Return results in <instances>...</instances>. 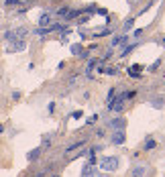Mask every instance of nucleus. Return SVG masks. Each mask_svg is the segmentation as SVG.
Listing matches in <instances>:
<instances>
[{
  "mask_svg": "<svg viewBox=\"0 0 165 177\" xmlns=\"http://www.w3.org/2000/svg\"><path fill=\"white\" fill-rule=\"evenodd\" d=\"M98 167H100V171H104V173H114V171H118V167H120V159H118L116 155L102 157L100 161H98Z\"/></svg>",
  "mask_w": 165,
  "mask_h": 177,
  "instance_id": "f257e3e1",
  "label": "nucleus"
},
{
  "mask_svg": "<svg viewBox=\"0 0 165 177\" xmlns=\"http://www.w3.org/2000/svg\"><path fill=\"white\" fill-rule=\"evenodd\" d=\"M29 35V31H27V27H16V29H10L4 33V41L6 43H12V41H20L24 39Z\"/></svg>",
  "mask_w": 165,
  "mask_h": 177,
  "instance_id": "f03ea898",
  "label": "nucleus"
},
{
  "mask_svg": "<svg viewBox=\"0 0 165 177\" xmlns=\"http://www.w3.org/2000/svg\"><path fill=\"white\" fill-rule=\"evenodd\" d=\"M106 126L110 128V130H124L126 120H124V118H120V116H116V118H112V120H108Z\"/></svg>",
  "mask_w": 165,
  "mask_h": 177,
  "instance_id": "7ed1b4c3",
  "label": "nucleus"
},
{
  "mask_svg": "<svg viewBox=\"0 0 165 177\" xmlns=\"http://www.w3.org/2000/svg\"><path fill=\"white\" fill-rule=\"evenodd\" d=\"M110 143H112V145H116V147L124 145V143H126V134H124V130H112V134H110Z\"/></svg>",
  "mask_w": 165,
  "mask_h": 177,
  "instance_id": "20e7f679",
  "label": "nucleus"
},
{
  "mask_svg": "<svg viewBox=\"0 0 165 177\" xmlns=\"http://www.w3.org/2000/svg\"><path fill=\"white\" fill-rule=\"evenodd\" d=\"M23 49H27V41H24V39L12 41V43L6 45V51H8V53H19V51H23Z\"/></svg>",
  "mask_w": 165,
  "mask_h": 177,
  "instance_id": "39448f33",
  "label": "nucleus"
},
{
  "mask_svg": "<svg viewBox=\"0 0 165 177\" xmlns=\"http://www.w3.org/2000/svg\"><path fill=\"white\" fill-rule=\"evenodd\" d=\"M118 45L126 47V45H128V37H126V35H118V37H114V39L110 41V49H114V47H118Z\"/></svg>",
  "mask_w": 165,
  "mask_h": 177,
  "instance_id": "423d86ee",
  "label": "nucleus"
},
{
  "mask_svg": "<svg viewBox=\"0 0 165 177\" xmlns=\"http://www.w3.org/2000/svg\"><path fill=\"white\" fill-rule=\"evenodd\" d=\"M145 171H149V165H145V163L135 165V167H132V177H147Z\"/></svg>",
  "mask_w": 165,
  "mask_h": 177,
  "instance_id": "0eeeda50",
  "label": "nucleus"
},
{
  "mask_svg": "<svg viewBox=\"0 0 165 177\" xmlns=\"http://www.w3.org/2000/svg\"><path fill=\"white\" fill-rule=\"evenodd\" d=\"M51 25V12H43L39 16V29H47Z\"/></svg>",
  "mask_w": 165,
  "mask_h": 177,
  "instance_id": "6e6552de",
  "label": "nucleus"
},
{
  "mask_svg": "<svg viewBox=\"0 0 165 177\" xmlns=\"http://www.w3.org/2000/svg\"><path fill=\"white\" fill-rule=\"evenodd\" d=\"M84 145H86V138H80L78 143H73V145H69V147L65 149V155H69V153H73V151H78V149H82Z\"/></svg>",
  "mask_w": 165,
  "mask_h": 177,
  "instance_id": "1a4fd4ad",
  "label": "nucleus"
},
{
  "mask_svg": "<svg viewBox=\"0 0 165 177\" xmlns=\"http://www.w3.org/2000/svg\"><path fill=\"white\" fill-rule=\"evenodd\" d=\"M131 78H141V71H143V67L141 65H131Z\"/></svg>",
  "mask_w": 165,
  "mask_h": 177,
  "instance_id": "9d476101",
  "label": "nucleus"
},
{
  "mask_svg": "<svg viewBox=\"0 0 165 177\" xmlns=\"http://www.w3.org/2000/svg\"><path fill=\"white\" fill-rule=\"evenodd\" d=\"M155 147H157V141H155V138H147L145 145H143V149H145V151H151V149H155Z\"/></svg>",
  "mask_w": 165,
  "mask_h": 177,
  "instance_id": "9b49d317",
  "label": "nucleus"
},
{
  "mask_svg": "<svg viewBox=\"0 0 165 177\" xmlns=\"http://www.w3.org/2000/svg\"><path fill=\"white\" fill-rule=\"evenodd\" d=\"M96 59H92V61H88V67H86V75L88 78H92V71H94V67H96Z\"/></svg>",
  "mask_w": 165,
  "mask_h": 177,
  "instance_id": "f8f14e48",
  "label": "nucleus"
},
{
  "mask_svg": "<svg viewBox=\"0 0 165 177\" xmlns=\"http://www.w3.org/2000/svg\"><path fill=\"white\" fill-rule=\"evenodd\" d=\"M163 104H165V100H163V98L151 100V106H153V108H157V110H161V108H163Z\"/></svg>",
  "mask_w": 165,
  "mask_h": 177,
  "instance_id": "ddd939ff",
  "label": "nucleus"
},
{
  "mask_svg": "<svg viewBox=\"0 0 165 177\" xmlns=\"http://www.w3.org/2000/svg\"><path fill=\"white\" fill-rule=\"evenodd\" d=\"M39 153H41V149H33V151L27 155V159H29V161H35V159L39 157Z\"/></svg>",
  "mask_w": 165,
  "mask_h": 177,
  "instance_id": "4468645a",
  "label": "nucleus"
},
{
  "mask_svg": "<svg viewBox=\"0 0 165 177\" xmlns=\"http://www.w3.org/2000/svg\"><path fill=\"white\" fill-rule=\"evenodd\" d=\"M114 94H116V88H110L108 90V96H106V104H110L114 100Z\"/></svg>",
  "mask_w": 165,
  "mask_h": 177,
  "instance_id": "2eb2a0df",
  "label": "nucleus"
},
{
  "mask_svg": "<svg viewBox=\"0 0 165 177\" xmlns=\"http://www.w3.org/2000/svg\"><path fill=\"white\" fill-rule=\"evenodd\" d=\"M132 25H135V20L128 19V20L124 23V25H122V31H131V29H132Z\"/></svg>",
  "mask_w": 165,
  "mask_h": 177,
  "instance_id": "dca6fc26",
  "label": "nucleus"
},
{
  "mask_svg": "<svg viewBox=\"0 0 165 177\" xmlns=\"http://www.w3.org/2000/svg\"><path fill=\"white\" fill-rule=\"evenodd\" d=\"M72 53H73V55H84V51H82V47H80V45H72Z\"/></svg>",
  "mask_w": 165,
  "mask_h": 177,
  "instance_id": "f3484780",
  "label": "nucleus"
},
{
  "mask_svg": "<svg viewBox=\"0 0 165 177\" xmlns=\"http://www.w3.org/2000/svg\"><path fill=\"white\" fill-rule=\"evenodd\" d=\"M67 12H69V10H67V6H61V8L57 10V16H67Z\"/></svg>",
  "mask_w": 165,
  "mask_h": 177,
  "instance_id": "a211bd4d",
  "label": "nucleus"
},
{
  "mask_svg": "<svg viewBox=\"0 0 165 177\" xmlns=\"http://www.w3.org/2000/svg\"><path fill=\"white\" fill-rule=\"evenodd\" d=\"M86 177H108V175H106V173H98L96 169H94V171L90 173V175H86Z\"/></svg>",
  "mask_w": 165,
  "mask_h": 177,
  "instance_id": "6ab92c4d",
  "label": "nucleus"
},
{
  "mask_svg": "<svg viewBox=\"0 0 165 177\" xmlns=\"http://www.w3.org/2000/svg\"><path fill=\"white\" fill-rule=\"evenodd\" d=\"M96 120H98V114H92V116L88 118V122H86V124H90V126H92V124H96Z\"/></svg>",
  "mask_w": 165,
  "mask_h": 177,
  "instance_id": "aec40b11",
  "label": "nucleus"
},
{
  "mask_svg": "<svg viewBox=\"0 0 165 177\" xmlns=\"http://www.w3.org/2000/svg\"><path fill=\"white\" fill-rule=\"evenodd\" d=\"M135 94H137V90H128V92L124 94V100L126 98H135Z\"/></svg>",
  "mask_w": 165,
  "mask_h": 177,
  "instance_id": "412c9836",
  "label": "nucleus"
},
{
  "mask_svg": "<svg viewBox=\"0 0 165 177\" xmlns=\"http://www.w3.org/2000/svg\"><path fill=\"white\" fill-rule=\"evenodd\" d=\"M159 65H161V59H157L155 63H153V65H151V67H149V71H155V69L159 67Z\"/></svg>",
  "mask_w": 165,
  "mask_h": 177,
  "instance_id": "4be33fe9",
  "label": "nucleus"
},
{
  "mask_svg": "<svg viewBox=\"0 0 165 177\" xmlns=\"http://www.w3.org/2000/svg\"><path fill=\"white\" fill-rule=\"evenodd\" d=\"M16 4H20L19 0H6V6H16Z\"/></svg>",
  "mask_w": 165,
  "mask_h": 177,
  "instance_id": "5701e85b",
  "label": "nucleus"
},
{
  "mask_svg": "<svg viewBox=\"0 0 165 177\" xmlns=\"http://www.w3.org/2000/svg\"><path fill=\"white\" fill-rule=\"evenodd\" d=\"M0 133H4V124H0Z\"/></svg>",
  "mask_w": 165,
  "mask_h": 177,
  "instance_id": "b1692460",
  "label": "nucleus"
},
{
  "mask_svg": "<svg viewBox=\"0 0 165 177\" xmlns=\"http://www.w3.org/2000/svg\"><path fill=\"white\" fill-rule=\"evenodd\" d=\"M57 177H59V175H57Z\"/></svg>",
  "mask_w": 165,
  "mask_h": 177,
  "instance_id": "393cba45",
  "label": "nucleus"
}]
</instances>
